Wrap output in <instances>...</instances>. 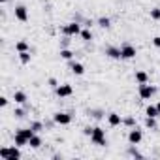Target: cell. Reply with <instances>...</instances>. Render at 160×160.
Segmentation results:
<instances>
[{
    "instance_id": "f546056e",
    "label": "cell",
    "mask_w": 160,
    "mask_h": 160,
    "mask_svg": "<svg viewBox=\"0 0 160 160\" xmlns=\"http://www.w3.org/2000/svg\"><path fill=\"white\" fill-rule=\"evenodd\" d=\"M47 83H49V87H51V89H57V87H58V81H57L55 77H49V81H47Z\"/></svg>"
},
{
    "instance_id": "f1b7e54d",
    "label": "cell",
    "mask_w": 160,
    "mask_h": 160,
    "mask_svg": "<svg viewBox=\"0 0 160 160\" xmlns=\"http://www.w3.org/2000/svg\"><path fill=\"white\" fill-rule=\"evenodd\" d=\"M13 115H15V119H23V117H25V109H21V108H15Z\"/></svg>"
},
{
    "instance_id": "7c38bea8",
    "label": "cell",
    "mask_w": 160,
    "mask_h": 160,
    "mask_svg": "<svg viewBox=\"0 0 160 160\" xmlns=\"http://www.w3.org/2000/svg\"><path fill=\"white\" fill-rule=\"evenodd\" d=\"M106 117H108V122H109V126H113V128H115V126H121V124H122V117H121L119 113H115V111L108 113Z\"/></svg>"
},
{
    "instance_id": "83f0119b",
    "label": "cell",
    "mask_w": 160,
    "mask_h": 160,
    "mask_svg": "<svg viewBox=\"0 0 160 160\" xmlns=\"http://www.w3.org/2000/svg\"><path fill=\"white\" fill-rule=\"evenodd\" d=\"M151 19H154V21L160 19V8H152L151 10Z\"/></svg>"
},
{
    "instance_id": "d6986e66",
    "label": "cell",
    "mask_w": 160,
    "mask_h": 160,
    "mask_svg": "<svg viewBox=\"0 0 160 160\" xmlns=\"http://www.w3.org/2000/svg\"><path fill=\"white\" fill-rule=\"evenodd\" d=\"M30 60H32L30 51H23V53H19V62H21V64H28Z\"/></svg>"
},
{
    "instance_id": "8fae6325",
    "label": "cell",
    "mask_w": 160,
    "mask_h": 160,
    "mask_svg": "<svg viewBox=\"0 0 160 160\" xmlns=\"http://www.w3.org/2000/svg\"><path fill=\"white\" fill-rule=\"evenodd\" d=\"M106 55L109 58H113V60H121L122 58L121 57V47H115V45H108L106 47Z\"/></svg>"
},
{
    "instance_id": "3957f363",
    "label": "cell",
    "mask_w": 160,
    "mask_h": 160,
    "mask_svg": "<svg viewBox=\"0 0 160 160\" xmlns=\"http://www.w3.org/2000/svg\"><path fill=\"white\" fill-rule=\"evenodd\" d=\"M81 23L79 21H72V23H66L64 27H62V34L64 36H79L81 34Z\"/></svg>"
},
{
    "instance_id": "30bf717a",
    "label": "cell",
    "mask_w": 160,
    "mask_h": 160,
    "mask_svg": "<svg viewBox=\"0 0 160 160\" xmlns=\"http://www.w3.org/2000/svg\"><path fill=\"white\" fill-rule=\"evenodd\" d=\"M13 143H15L17 147H25V145H28V138H27V134L23 132V128L15 130V136H13Z\"/></svg>"
},
{
    "instance_id": "2e32d148",
    "label": "cell",
    "mask_w": 160,
    "mask_h": 160,
    "mask_svg": "<svg viewBox=\"0 0 160 160\" xmlns=\"http://www.w3.org/2000/svg\"><path fill=\"white\" fill-rule=\"evenodd\" d=\"M42 143H43V141H42V138H40L38 134H34V136L30 138V141H28V145H30L32 149H40V147H42Z\"/></svg>"
},
{
    "instance_id": "5bb4252c",
    "label": "cell",
    "mask_w": 160,
    "mask_h": 160,
    "mask_svg": "<svg viewBox=\"0 0 160 160\" xmlns=\"http://www.w3.org/2000/svg\"><path fill=\"white\" fill-rule=\"evenodd\" d=\"M134 77H136V81H138L139 85H143V83H149V73H147V72H143V70H138Z\"/></svg>"
},
{
    "instance_id": "484cf974",
    "label": "cell",
    "mask_w": 160,
    "mask_h": 160,
    "mask_svg": "<svg viewBox=\"0 0 160 160\" xmlns=\"http://www.w3.org/2000/svg\"><path fill=\"white\" fill-rule=\"evenodd\" d=\"M89 115H91L92 119H102V117H104V111H102V109H91Z\"/></svg>"
},
{
    "instance_id": "1f68e13d",
    "label": "cell",
    "mask_w": 160,
    "mask_h": 160,
    "mask_svg": "<svg viewBox=\"0 0 160 160\" xmlns=\"http://www.w3.org/2000/svg\"><path fill=\"white\" fill-rule=\"evenodd\" d=\"M8 102H10V100H8L6 96H2V98H0V108H2V109H4V108L8 106Z\"/></svg>"
},
{
    "instance_id": "7a4b0ae2",
    "label": "cell",
    "mask_w": 160,
    "mask_h": 160,
    "mask_svg": "<svg viewBox=\"0 0 160 160\" xmlns=\"http://www.w3.org/2000/svg\"><path fill=\"white\" fill-rule=\"evenodd\" d=\"M91 141L98 147H106L108 145V138H106V130L100 128V126H94L92 128V134H91Z\"/></svg>"
},
{
    "instance_id": "4dcf8cb0",
    "label": "cell",
    "mask_w": 160,
    "mask_h": 160,
    "mask_svg": "<svg viewBox=\"0 0 160 160\" xmlns=\"http://www.w3.org/2000/svg\"><path fill=\"white\" fill-rule=\"evenodd\" d=\"M92 128H94V126H85V128H83V134L91 138V134H92Z\"/></svg>"
},
{
    "instance_id": "52a82bcc",
    "label": "cell",
    "mask_w": 160,
    "mask_h": 160,
    "mask_svg": "<svg viewBox=\"0 0 160 160\" xmlns=\"http://www.w3.org/2000/svg\"><path fill=\"white\" fill-rule=\"evenodd\" d=\"M141 139H143V132H141L138 126L130 128V132H128V143H130V145H139Z\"/></svg>"
},
{
    "instance_id": "277c9868",
    "label": "cell",
    "mask_w": 160,
    "mask_h": 160,
    "mask_svg": "<svg viewBox=\"0 0 160 160\" xmlns=\"http://www.w3.org/2000/svg\"><path fill=\"white\" fill-rule=\"evenodd\" d=\"M154 92H156V89H154L152 85H149V83L139 85V91H138V94H139L141 100H151V98L154 96Z\"/></svg>"
},
{
    "instance_id": "ba28073f",
    "label": "cell",
    "mask_w": 160,
    "mask_h": 160,
    "mask_svg": "<svg viewBox=\"0 0 160 160\" xmlns=\"http://www.w3.org/2000/svg\"><path fill=\"white\" fill-rule=\"evenodd\" d=\"M13 15H15V19H17V21H21V23H27V21H28V10H27V6H23V4L15 6V10H13Z\"/></svg>"
},
{
    "instance_id": "6da1fadb",
    "label": "cell",
    "mask_w": 160,
    "mask_h": 160,
    "mask_svg": "<svg viewBox=\"0 0 160 160\" xmlns=\"http://www.w3.org/2000/svg\"><path fill=\"white\" fill-rule=\"evenodd\" d=\"M23 154H21V147H17L15 143L12 147H2L0 149V158L2 160H19Z\"/></svg>"
},
{
    "instance_id": "7402d4cb",
    "label": "cell",
    "mask_w": 160,
    "mask_h": 160,
    "mask_svg": "<svg viewBox=\"0 0 160 160\" xmlns=\"http://www.w3.org/2000/svg\"><path fill=\"white\" fill-rule=\"evenodd\" d=\"M30 128H32V130L38 134V132H42V130L45 128V124H43L42 121H32V122H30Z\"/></svg>"
},
{
    "instance_id": "d4e9b609",
    "label": "cell",
    "mask_w": 160,
    "mask_h": 160,
    "mask_svg": "<svg viewBox=\"0 0 160 160\" xmlns=\"http://www.w3.org/2000/svg\"><path fill=\"white\" fill-rule=\"evenodd\" d=\"M128 156H136V158H143V154L136 149V145H130V149H128V152H126Z\"/></svg>"
},
{
    "instance_id": "d6a6232c",
    "label": "cell",
    "mask_w": 160,
    "mask_h": 160,
    "mask_svg": "<svg viewBox=\"0 0 160 160\" xmlns=\"http://www.w3.org/2000/svg\"><path fill=\"white\" fill-rule=\"evenodd\" d=\"M152 45H154V47H160V36H154V38H152Z\"/></svg>"
},
{
    "instance_id": "9a60e30c",
    "label": "cell",
    "mask_w": 160,
    "mask_h": 160,
    "mask_svg": "<svg viewBox=\"0 0 160 160\" xmlns=\"http://www.w3.org/2000/svg\"><path fill=\"white\" fill-rule=\"evenodd\" d=\"M27 100H28V98H27V94H25L23 91H15V92H13V102H15V104H21V106H23V104H27Z\"/></svg>"
},
{
    "instance_id": "4316f807",
    "label": "cell",
    "mask_w": 160,
    "mask_h": 160,
    "mask_svg": "<svg viewBox=\"0 0 160 160\" xmlns=\"http://www.w3.org/2000/svg\"><path fill=\"white\" fill-rule=\"evenodd\" d=\"M122 124L134 128V126H136V119H134V117H124V119H122Z\"/></svg>"
},
{
    "instance_id": "ac0fdd59",
    "label": "cell",
    "mask_w": 160,
    "mask_h": 160,
    "mask_svg": "<svg viewBox=\"0 0 160 160\" xmlns=\"http://www.w3.org/2000/svg\"><path fill=\"white\" fill-rule=\"evenodd\" d=\"M145 115H147V117H154V119H158V117H160V113H158L156 106H147V108H145Z\"/></svg>"
},
{
    "instance_id": "d590c367",
    "label": "cell",
    "mask_w": 160,
    "mask_h": 160,
    "mask_svg": "<svg viewBox=\"0 0 160 160\" xmlns=\"http://www.w3.org/2000/svg\"><path fill=\"white\" fill-rule=\"evenodd\" d=\"M0 2H2V4H6V2H10V0H0Z\"/></svg>"
},
{
    "instance_id": "4fadbf2b",
    "label": "cell",
    "mask_w": 160,
    "mask_h": 160,
    "mask_svg": "<svg viewBox=\"0 0 160 160\" xmlns=\"http://www.w3.org/2000/svg\"><path fill=\"white\" fill-rule=\"evenodd\" d=\"M70 70H72V73H75V75H83V73H85V66H83L81 62H75V60H70Z\"/></svg>"
},
{
    "instance_id": "ffe728a7",
    "label": "cell",
    "mask_w": 160,
    "mask_h": 160,
    "mask_svg": "<svg viewBox=\"0 0 160 160\" xmlns=\"http://www.w3.org/2000/svg\"><path fill=\"white\" fill-rule=\"evenodd\" d=\"M79 36H81V40H83V42H91V40H92V30L87 27V28H83V30H81V34H79Z\"/></svg>"
},
{
    "instance_id": "e575fe53",
    "label": "cell",
    "mask_w": 160,
    "mask_h": 160,
    "mask_svg": "<svg viewBox=\"0 0 160 160\" xmlns=\"http://www.w3.org/2000/svg\"><path fill=\"white\" fill-rule=\"evenodd\" d=\"M156 109H158V113H160V102H158V104H156Z\"/></svg>"
},
{
    "instance_id": "9c48e42d",
    "label": "cell",
    "mask_w": 160,
    "mask_h": 160,
    "mask_svg": "<svg viewBox=\"0 0 160 160\" xmlns=\"http://www.w3.org/2000/svg\"><path fill=\"white\" fill-rule=\"evenodd\" d=\"M55 92H57L58 98H70V96L73 94V87L68 85V83H64V85H58V87L55 89Z\"/></svg>"
},
{
    "instance_id": "cb8c5ba5",
    "label": "cell",
    "mask_w": 160,
    "mask_h": 160,
    "mask_svg": "<svg viewBox=\"0 0 160 160\" xmlns=\"http://www.w3.org/2000/svg\"><path fill=\"white\" fill-rule=\"evenodd\" d=\"M145 128L154 130V128H156V119H154V117H145Z\"/></svg>"
},
{
    "instance_id": "e0dca14e",
    "label": "cell",
    "mask_w": 160,
    "mask_h": 160,
    "mask_svg": "<svg viewBox=\"0 0 160 160\" xmlns=\"http://www.w3.org/2000/svg\"><path fill=\"white\" fill-rule=\"evenodd\" d=\"M60 58H62V60H72V58H73V51L68 49V47H62V49H60Z\"/></svg>"
},
{
    "instance_id": "8992f818",
    "label": "cell",
    "mask_w": 160,
    "mask_h": 160,
    "mask_svg": "<svg viewBox=\"0 0 160 160\" xmlns=\"http://www.w3.org/2000/svg\"><path fill=\"white\" fill-rule=\"evenodd\" d=\"M136 55H138V51H136V47L132 43H122L121 45V57H122V60H130Z\"/></svg>"
},
{
    "instance_id": "5b68a950",
    "label": "cell",
    "mask_w": 160,
    "mask_h": 160,
    "mask_svg": "<svg viewBox=\"0 0 160 160\" xmlns=\"http://www.w3.org/2000/svg\"><path fill=\"white\" fill-rule=\"evenodd\" d=\"M53 122L60 124V126H68L72 122V115L66 111H57V113H53Z\"/></svg>"
},
{
    "instance_id": "603a6c76",
    "label": "cell",
    "mask_w": 160,
    "mask_h": 160,
    "mask_svg": "<svg viewBox=\"0 0 160 160\" xmlns=\"http://www.w3.org/2000/svg\"><path fill=\"white\" fill-rule=\"evenodd\" d=\"M98 27L100 28H109L111 27V19L109 17H100L98 19Z\"/></svg>"
},
{
    "instance_id": "44dd1931",
    "label": "cell",
    "mask_w": 160,
    "mask_h": 160,
    "mask_svg": "<svg viewBox=\"0 0 160 160\" xmlns=\"http://www.w3.org/2000/svg\"><path fill=\"white\" fill-rule=\"evenodd\" d=\"M28 49H30V47H28V43H27L25 40H21V42H17V43H15V51H17V53L28 51Z\"/></svg>"
},
{
    "instance_id": "836d02e7",
    "label": "cell",
    "mask_w": 160,
    "mask_h": 160,
    "mask_svg": "<svg viewBox=\"0 0 160 160\" xmlns=\"http://www.w3.org/2000/svg\"><path fill=\"white\" fill-rule=\"evenodd\" d=\"M83 23H85V27H89V28H91V27H92V21H91V19H85V21H83Z\"/></svg>"
}]
</instances>
